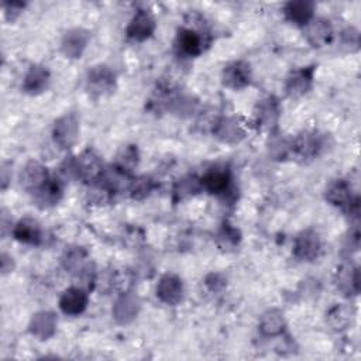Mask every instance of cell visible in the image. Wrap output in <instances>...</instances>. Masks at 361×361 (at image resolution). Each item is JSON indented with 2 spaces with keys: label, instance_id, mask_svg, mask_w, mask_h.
Segmentation results:
<instances>
[{
  "label": "cell",
  "instance_id": "cell-1",
  "mask_svg": "<svg viewBox=\"0 0 361 361\" xmlns=\"http://www.w3.org/2000/svg\"><path fill=\"white\" fill-rule=\"evenodd\" d=\"M88 91L92 96H105L113 92L116 77L113 71L106 65L94 66L88 74Z\"/></svg>",
  "mask_w": 361,
  "mask_h": 361
},
{
  "label": "cell",
  "instance_id": "cell-2",
  "mask_svg": "<svg viewBox=\"0 0 361 361\" xmlns=\"http://www.w3.org/2000/svg\"><path fill=\"white\" fill-rule=\"evenodd\" d=\"M54 138L58 146L64 149H69L74 146L78 134H80V123L75 115H65L55 121L54 126Z\"/></svg>",
  "mask_w": 361,
  "mask_h": 361
},
{
  "label": "cell",
  "instance_id": "cell-3",
  "mask_svg": "<svg viewBox=\"0 0 361 361\" xmlns=\"http://www.w3.org/2000/svg\"><path fill=\"white\" fill-rule=\"evenodd\" d=\"M77 177L85 181H98L103 172V165L99 156L92 150H85L74 160Z\"/></svg>",
  "mask_w": 361,
  "mask_h": 361
},
{
  "label": "cell",
  "instance_id": "cell-4",
  "mask_svg": "<svg viewBox=\"0 0 361 361\" xmlns=\"http://www.w3.org/2000/svg\"><path fill=\"white\" fill-rule=\"evenodd\" d=\"M213 134L226 144H237L246 137L244 126L236 117H223L213 126Z\"/></svg>",
  "mask_w": 361,
  "mask_h": 361
},
{
  "label": "cell",
  "instance_id": "cell-5",
  "mask_svg": "<svg viewBox=\"0 0 361 361\" xmlns=\"http://www.w3.org/2000/svg\"><path fill=\"white\" fill-rule=\"evenodd\" d=\"M326 199L332 205L343 209H348L350 212L358 210V200L353 198L351 186L343 179H337L327 186Z\"/></svg>",
  "mask_w": 361,
  "mask_h": 361
},
{
  "label": "cell",
  "instance_id": "cell-6",
  "mask_svg": "<svg viewBox=\"0 0 361 361\" xmlns=\"http://www.w3.org/2000/svg\"><path fill=\"white\" fill-rule=\"evenodd\" d=\"M223 85L230 89H243L251 82L250 65L242 61L229 64L222 74Z\"/></svg>",
  "mask_w": 361,
  "mask_h": 361
},
{
  "label": "cell",
  "instance_id": "cell-7",
  "mask_svg": "<svg viewBox=\"0 0 361 361\" xmlns=\"http://www.w3.org/2000/svg\"><path fill=\"white\" fill-rule=\"evenodd\" d=\"M88 305V295L78 286H71L64 294L61 295L59 300V308L65 315L69 316H77L81 315Z\"/></svg>",
  "mask_w": 361,
  "mask_h": 361
},
{
  "label": "cell",
  "instance_id": "cell-8",
  "mask_svg": "<svg viewBox=\"0 0 361 361\" xmlns=\"http://www.w3.org/2000/svg\"><path fill=\"white\" fill-rule=\"evenodd\" d=\"M321 239L316 232L305 230L295 239L294 254L297 258L302 261H312L321 253Z\"/></svg>",
  "mask_w": 361,
  "mask_h": 361
},
{
  "label": "cell",
  "instance_id": "cell-9",
  "mask_svg": "<svg viewBox=\"0 0 361 361\" xmlns=\"http://www.w3.org/2000/svg\"><path fill=\"white\" fill-rule=\"evenodd\" d=\"M205 34L195 29H181L177 37L178 50L186 57H196L205 50Z\"/></svg>",
  "mask_w": 361,
  "mask_h": 361
},
{
  "label": "cell",
  "instance_id": "cell-10",
  "mask_svg": "<svg viewBox=\"0 0 361 361\" xmlns=\"http://www.w3.org/2000/svg\"><path fill=\"white\" fill-rule=\"evenodd\" d=\"M279 119V103L275 98H265L254 109L256 124L263 130H271Z\"/></svg>",
  "mask_w": 361,
  "mask_h": 361
},
{
  "label": "cell",
  "instance_id": "cell-11",
  "mask_svg": "<svg viewBox=\"0 0 361 361\" xmlns=\"http://www.w3.org/2000/svg\"><path fill=\"white\" fill-rule=\"evenodd\" d=\"M156 30V20L152 13L146 10H138L131 19L127 27V37L135 41H142L149 38Z\"/></svg>",
  "mask_w": 361,
  "mask_h": 361
},
{
  "label": "cell",
  "instance_id": "cell-12",
  "mask_svg": "<svg viewBox=\"0 0 361 361\" xmlns=\"http://www.w3.org/2000/svg\"><path fill=\"white\" fill-rule=\"evenodd\" d=\"M184 285L182 281L174 275H164L157 285V297L167 305H177L182 300Z\"/></svg>",
  "mask_w": 361,
  "mask_h": 361
},
{
  "label": "cell",
  "instance_id": "cell-13",
  "mask_svg": "<svg viewBox=\"0 0 361 361\" xmlns=\"http://www.w3.org/2000/svg\"><path fill=\"white\" fill-rule=\"evenodd\" d=\"M305 37L314 47H325L333 40V27L329 20L312 19L305 26Z\"/></svg>",
  "mask_w": 361,
  "mask_h": 361
},
{
  "label": "cell",
  "instance_id": "cell-14",
  "mask_svg": "<svg viewBox=\"0 0 361 361\" xmlns=\"http://www.w3.org/2000/svg\"><path fill=\"white\" fill-rule=\"evenodd\" d=\"M48 171L47 168L37 163V161H30L24 165L22 174H20V184L26 191L36 192L38 191L47 181H48Z\"/></svg>",
  "mask_w": 361,
  "mask_h": 361
},
{
  "label": "cell",
  "instance_id": "cell-15",
  "mask_svg": "<svg viewBox=\"0 0 361 361\" xmlns=\"http://www.w3.org/2000/svg\"><path fill=\"white\" fill-rule=\"evenodd\" d=\"M89 41V33L84 29H74L65 33L62 38V52L68 58H81Z\"/></svg>",
  "mask_w": 361,
  "mask_h": 361
},
{
  "label": "cell",
  "instance_id": "cell-16",
  "mask_svg": "<svg viewBox=\"0 0 361 361\" xmlns=\"http://www.w3.org/2000/svg\"><path fill=\"white\" fill-rule=\"evenodd\" d=\"M138 311L140 300L131 293H123L113 307V316L119 323L126 325L135 319Z\"/></svg>",
  "mask_w": 361,
  "mask_h": 361
},
{
  "label": "cell",
  "instance_id": "cell-17",
  "mask_svg": "<svg viewBox=\"0 0 361 361\" xmlns=\"http://www.w3.org/2000/svg\"><path fill=\"white\" fill-rule=\"evenodd\" d=\"M202 188L209 191L210 193L222 195L229 191L230 186V174L223 167H214L205 174L200 179Z\"/></svg>",
  "mask_w": 361,
  "mask_h": 361
},
{
  "label": "cell",
  "instance_id": "cell-18",
  "mask_svg": "<svg viewBox=\"0 0 361 361\" xmlns=\"http://www.w3.org/2000/svg\"><path fill=\"white\" fill-rule=\"evenodd\" d=\"M312 80H314V68L311 66L293 72V74L286 80L288 95L293 98L305 95L312 85Z\"/></svg>",
  "mask_w": 361,
  "mask_h": 361
},
{
  "label": "cell",
  "instance_id": "cell-19",
  "mask_svg": "<svg viewBox=\"0 0 361 361\" xmlns=\"http://www.w3.org/2000/svg\"><path fill=\"white\" fill-rule=\"evenodd\" d=\"M323 147L322 137L316 133H304L293 141V152L302 159L315 157Z\"/></svg>",
  "mask_w": 361,
  "mask_h": 361
},
{
  "label": "cell",
  "instance_id": "cell-20",
  "mask_svg": "<svg viewBox=\"0 0 361 361\" xmlns=\"http://www.w3.org/2000/svg\"><path fill=\"white\" fill-rule=\"evenodd\" d=\"M57 327V318L52 312L43 311L33 316L30 322V332L40 340L50 339Z\"/></svg>",
  "mask_w": 361,
  "mask_h": 361
},
{
  "label": "cell",
  "instance_id": "cell-21",
  "mask_svg": "<svg viewBox=\"0 0 361 361\" xmlns=\"http://www.w3.org/2000/svg\"><path fill=\"white\" fill-rule=\"evenodd\" d=\"M48 82H50L48 69L41 65H34L27 72V75L23 82V88L27 94L37 95V94L45 91V88L48 87Z\"/></svg>",
  "mask_w": 361,
  "mask_h": 361
},
{
  "label": "cell",
  "instance_id": "cell-22",
  "mask_svg": "<svg viewBox=\"0 0 361 361\" xmlns=\"http://www.w3.org/2000/svg\"><path fill=\"white\" fill-rule=\"evenodd\" d=\"M286 19L298 24L307 26L314 19V3L311 2H290L285 5Z\"/></svg>",
  "mask_w": 361,
  "mask_h": 361
},
{
  "label": "cell",
  "instance_id": "cell-23",
  "mask_svg": "<svg viewBox=\"0 0 361 361\" xmlns=\"http://www.w3.org/2000/svg\"><path fill=\"white\" fill-rule=\"evenodd\" d=\"M337 288L346 295H354L360 290V274L353 265H344L339 270L336 277Z\"/></svg>",
  "mask_w": 361,
  "mask_h": 361
},
{
  "label": "cell",
  "instance_id": "cell-24",
  "mask_svg": "<svg viewBox=\"0 0 361 361\" xmlns=\"http://www.w3.org/2000/svg\"><path fill=\"white\" fill-rule=\"evenodd\" d=\"M13 236L26 244H38L41 242V229L33 219H23L13 228Z\"/></svg>",
  "mask_w": 361,
  "mask_h": 361
},
{
  "label": "cell",
  "instance_id": "cell-25",
  "mask_svg": "<svg viewBox=\"0 0 361 361\" xmlns=\"http://www.w3.org/2000/svg\"><path fill=\"white\" fill-rule=\"evenodd\" d=\"M260 330L264 336L268 337H275L282 334V332L285 330V318L283 314L277 311V309H271L267 311L260 321Z\"/></svg>",
  "mask_w": 361,
  "mask_h": 361
},
{
  "label": "cell",
  "instance_id": "cell-26",
  "mask_svg": "<svg viewBox=\"0 0 361 361\" xmlns=\"http://www.w3.org/2000/svg\"><path fill=\"white\" fill-rule=\"evenodd\" d=\"M62 193V188L57 179H48L38 191L34 192V199L38 206L50 207L55 205Z\"/></svg>",
  "mask_w": 361,
  "mask_h": 361
},
{
  "label": "cell",
  "instance_id": "cell-27",
  "mask_svg": "<svg viewBox=\"0 0 361 361\" xmlns=\"http://www.w3.org/2000/svg\"><path fill=\"white\" fill-rule=\"evenodd\" d=\"M354 318V311L347 305H336L327 314V323L334 330H344L351 325Z\"/></svg>",
  "mask_w": 361,
  "mask_h": 361
},
{
  "label": "cell",
  "instance_id": "cell-28",
  "mask_svg": "<svg viewBox=\"0 0 361 361\" xmlns=\"http://www.w3.org/2000/svg\"><path fill=\"white\" fill-rule=\"evenodd\" d=\"M64 265L72 274L85 275L88 271L87 253L82 249H71L64 257Z\"/></svg>",
  "mask_w": 361,
  "mask_h": 361
},
{
  "label": "cell",
  "instance_id": "cell-29",
  "mask_svg": "<svg viewBox=\"0 0 361 361\" xmlns=\"http://www.w3.org/2000/svg\"><path fill=\"white\" fill-rule=\"evenodd\" d=\"M137 163H138L137 149L134 146H127V147L121 149V152L117 154L116 167H119L120 170H123L126 172H130L137 165Z\"/></svg>",
  "mask_w": 361,
  "mask_h": 361
},
{
  "label": "cell",
  "instance_id": "cell-30",
  "mask_svg": "<svg viewBox=\"0 0 361 361\" xmlns=\"http://www.w3.org/2000/svg\"><path fill=\"white\" fill-rule=\"evenodd\" d=\"M154 189V182L152 178L147 177H140L137 179H133L130 185V192L134 199H142L149 196Z\"/></svg>",
  "mask_w": 361,
  "mask_h": 361
},
{
  "label": "cell",
  "instance_id": "cell-31",
  "mask_svg": "<svg viewBox=\"0 0 361 361\" xmlns=\"http://www.w3.org/2000/svg\"><path fill=\"white\" fill-rule=\"evenodd\" d=\"M239 240H240L239 232L236 229H233L230 225H225L218 235L219 246L223 250H229V249L236 247V244H239Z\"/></svg>",
  "mask_w": 361,
  "mask_h": 361
},
{
  "label": "cell",
  "instance_id": "cell-32",
  "mask_svg": "<svg viewBox=\"0 0 361 361\" xmlns=\"http://www.w3.org/2000/svg\"><path fill=\"white\" fill-rule=\"evenodd\" d=\"M293 152V141L286 140L285 137H274L270 144V154L277 159H285Z\"/></svg>",
  "mask_w": 361,
  "mask_h": 361
},
{
  "label": "cell",
  "instance_id": "cell-33",
  "mask_svg": "<svg viewBox=\"0 0 361 361\" xmlns=\"http://www.w3.org/2000/svg\"><path fill=\"white\" fill-rule=\"evenodd\" d=\"M202 188L200 181H198L196 178H184L182 181H179L175 186V195L181 199L188 198L195 195L199 189Z\"/></svg>",
  "mask_w": 361,
  "mask_h": 361
},
{
  "label": "cell",
  "instance_id": "cell-34",
  "mask_svg": "<svg viewBox=\"0 0 361 361\" xmlns=\"http://www.w3.org/2000/svg\"><path fill=\"white\" fill-rule=\"evenodd\" d=\"M110 191L101 182L92 185L88 191V199L94 205H106L110 199Z\"/></svg>",
  "mask_w": 361,
  "mask_h": 361
},
{
  "label": "cell",
  "instance_id": "cell-35",
  "mask_svg": "<svg viewBox=\"0 0 361 361\" xmlns=\"http://www.w3.org/2000/svg\"><path fill=\"white\" fill-rule=\"evenodd\" d=\"M341 41H343V45L350 48V51H355V50H358V45H360V34L353 27L346 29L341 33Z\"/></svg>",
  "mask_w": 361,
  "mask_h": 361
},
{
  "label": "cell",
  "instance_id": "cell-36",
  "mask_svg": "<svg viewBox=\"0 0 361 361\" xmlns=\"http://www.w3.org/2000/svg\"><path fill=\"white\" fill-rule=\"evenodd\" d=\"M24 5L22 3H8L5 5V10H6V17L12 19V22L22 13Z\"/></svg>",
  "mask_w": 361,
  "mask_h": 361
},
{
  "label": "cell",
  "instance_id": "cell-37",
  "mask_svg": "<svg viewBox=\"0 0 361 361\" xmlns=\"http://www.w3.org/2000/svg\"><path fill=\"white\" fill-rule=\"evenodd\" d=\"M206 283L207 286L210 288L212 291H219L222 290V288L225 286V279L221 278V275H210L207 279H206Z\"/></svg>",
  "mask_w": 361,
  "mask_h": 361
}]
</instances>
